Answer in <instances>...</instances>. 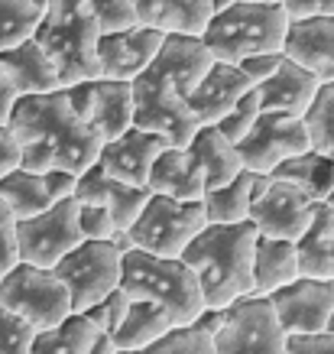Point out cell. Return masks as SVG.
Segmentation results:
<instances>
[{"mask_svg": "<svg viewBox=\"0 0 334 354\" xmlns=\"http://www.w3.org/2000/svg\"><path fill=\"white\" fill-rule=\"evenodd\" d=\"M166 32L133 23L124 30L101 32L97 36V68L101 78H117V82H133L143 68L156 59V53L162 49Z\"/></svg>", "mask_w": 334, "mask_h": 354, "instance_id": "cell-16", "label": "cell"}, {"mask_svg": "<svg viewBox=\"0 0 334 354\" xmlns=\"http://www.w3.org/2000/svg\"><path fill=\"white\" fill-rule=\"evenodd\" d=\"M322 82L302 68L299 62H292L282 55L276 72L266 82L257 85V97H259V111H282V114H299L302 118L308 104L315 101Z\"/></svg>", "mask_w": 334, "mask_h": 354, "instance_id": "cell-21", "label": "cell"}, {"mask_svg": "<svg viewBox=\"0 0 334 354\" xmlns=\"http://www.w3.org/2000/svg\"><path fill=\"white\" fill-rule=\"evenodd\" d=\"M185 147H188L192 160L198 162V169L205 176V192L230 183V179L244 169V166H240V156H237V147H234L215 124H202Z\"/></svg>", "mask_w": 334, "mask_h": 354, "instance_id": "cell-25", "label": "cell"}, {"mask_svg": "<svg viewBox=\"0 0 334 354\" xmlns=\"http://www.w3.org/2000/svg\"><path fill=\"white\" fill-rule=\"evenodd\" d=\"M195 322L211 332L215 354H282L286 348L270 296H240L224 309H202Z\"/></svg>", "mask_w": 334, "mask_h": 354, "instance_id": "cell-7", "label": "cell"}, {"mask_svg": "<svg viewBox=\"0 0 334 354\" xmlns=\"http://www.w3.org/2000/svg\"><path fill=\"white\" fill-rule=\"evenodd\" d=\"M7 127L20 143V166L30 172H81L101 153V140L68 104L65 88L43 95H20Z\"/></svg>", "mask_w": 334, "mask_h": 354, "instance_id": "cell-2", "label": "cell"}, {"mask_svg": "<svg viewBox=\"0 0 334 354\" xmlns=\"http://www.w3.org/2000/svg\"><path fill=\"white\" fill-rule=\"evenodd\" d=\"M0 198L3 205L10 208V215L20 221V218H30V215H39L43 208H49V192H46V183H43V172H30L17 166L10 169L3 179H0Z\"/></svg>", "mask_w": 334, "mask_h": 354, "instance_id": "cell-31", "label": "cell"}, {"mask_svg": "<svg viewBox=\"0 0 334 354\" xmlns=\"http://www.w3.org/2000/svg\"><path fill=\"white\" fill-rule=\"evenodd\" d=\"M17 218L10 215V208L0 198V267L10 270L17 263Z\"/></svg>", "mask_w": 334, "mask_h": 354, "instance_id": "cell-42", "label": "cell"}, {"mask_svg": "<svg viewBox=\"0 0 334 354\" xmlns=\"http://www.w3.org/2000/svg\"><path fill=\"white\" fill-rule=\"evenodd\" d=\"M130 7L143 26L182 36H202L205 23L215 13L211 0H130Z\"/></svg>", "mask_w": 334, "mask_h": 354, "instance_id": "cell-24", "label": "cell"}, {"mask_svg": "<svg viewBox=\"0 0 334 354\" xmlns=\"http://www.w3.org/2000/svg\"><path fill=\"white\" fill-rule=\"evenodd\" d=\"M282 354H334V332H308V335H286Z\"/></svg>", "mask_w": 334, "mask_h": 354, "instance_id": "cell-41", "label": "cell"}, {"mask_svg": "<svg viewBox=\"0 0 334 354\" xmlns=\"http://www.w3.org/2000/svg\"><path fill=\"white\" fill-rule=\"evenodd\" d=\"M97 36H101V30H97L95 17L78 10V7H46L43 20L32 32V39L52 62L62 88L101 75Z\"/></svg>", "mask_w": 334, "mask_h": 354, "instance_id": "cell-6", "label": "cell"}, {"mask_svg": "<svg viewBox=\"0 0 334 354\" xmlns=\"http://www.w3.org/2000/svg\"><path fill=\"white\" fill-rule=\"evenodd\" d=\"M299 250V273L334 283V234H308L295 241Z\"/></svg>", "mask_w": 334, "mask_h": 354, "instance_id": "cell-34", "label": "cell"}, {"mask_svg": "<svg viewBox=\"0 0 334 354\" xmlns=\"http://www.w3.org/2000/svg\"><path fill=\"white\" fill-rule=\"evenodd\" d=\"M282 55L308 68L318 82H334V17L289 20Z\"/></svg>", "mask_w": 334, "mask_h": 354, "instance_id": "cell-19", "label": "cell"}, {"mask_svg": "<svg viewBox=\"0 0 334 354\" xmlns=\"http://www.w3.org/2000/svg\"><path fill=\"white\" fill-rule=\"evenodd\" d=\"M127 306H130V296L117 286V290H110L104 299H97L95 306H88L85 315H88V319H91L95 325H101L104 332H114V328L120 325V319H124Z\"/></svg>", "mask_w": 334, "mask_h": 354, "instance_id": "cell-40", "label": "cell"}, {"mask_svg": "<svg viewBox=\"0 0 334 354\" xmlns=\"http://www.w3.org/2000/svg\"><path fill=\"white\" fill-rule=\"evenodd\" d=\"M166 147H173L162 133H153V130H143L137 124H130L124 133H117L114 140L101 143V153H97V166L120 179L127 185H143L146 189V176H150L153 160L159 156Z\"/></svg>", "mask_w": 334, "mask_h": 354, "instance_id": "cell-17", "label": "cell"}, {"mask_svg": "<svg viewBox=\"0 0 334 354\" xmlns=\"http://www.w3.org/2000/svg\"><path fill=\"white\" fill-rule=\"evenodd\" d=\"M312 208L315 198H308L299 185L276 179V176H257L247 221L257 227V234L299 241L312 221Z\"/></svg>", "mask_w": 334, "mask_h": 354, "instance_id": "cell-13", "label": "cell"}, {"mask_svg": "<svg viewBox=\"0 0 334 354\" xmlns=\"http://www.w3.org/2000/svg\"><path fill=\"white\" fill-rule=\"evenodd\" d=\"M215 62L198 36L166 32L162 49L140 75L130 82L133 95V124L162 133L173 147H185L198 130L188 97Z\"/></svg>", "mask_w": 334, "mask_h": 354, "instance_id": "cell-1", "label": "cell"}, {"mask_svg": "<svg viewBox=\"0 0 334 354\" xmlns=\"http://www.w3.org/2000/svg\"><path fill=\"white\" fill-rule=\"evenodd\" d=\"M78 231H81V241H110L117 234V225L108 208L78 202Z\"/></svg>", "mask_w": 334, "mask_h": 354, "instance_id": "cell-39", "label": "cell"}, {"mask_svg": "<svg viewBox=\"0 0 334 354\" xmlns=\"http://www.w3.org/2000/svg\"><path fill=\"white\" fill-rule=\"evenodd\" d=\"M253 183H257V172L240 169L230 183L217 185V189L202 195L208 225H237V221H247L250 198H253Z\"/></svg>", "mask_w": 334, "mask_h": 354, "instance_id": "cell-30", "label": "cell"}, {"mask_svg": "<svg viewBox=\"0 0 334 354\" xmlns=\"http://www.w3.org/2000/svg\"><path fill=\"white\" fill-rule=\"evenodd\" d=\"M146 192L169 195V198H202L205 195V176L192 160L188 147H166L153 160L150 176H146Z\"/></svg>", "mask_w": 334, "mask_h": 354, "instance_id": "cell-23", "label": "cell"}, {"mask_svg": "<svg viewBox=\"0 0 334 354\" xmlns=\"http://www.w3.org/2000/svg\"><path fill=\"white\" fill-rule=\"evenodd\" d=\"M289 17L279 3H230L215 10L202 30V43L217 62L237 65L253 53H282Z\"/></svg>", "mask_w": 334, "mask_h": 354, "instance_id": "cell-5", "label": "cell"}, {"mask_svg": "<svg viewBox=\"0 0 334 354\" xmlns=\"http://www.w3.org/2000/svg\"><path fill=\"white\" fill-rule=\"evenodd\" d=\"M17 166H20V143H17L7 124H0V179Z\"/></svg>", "mask_w": 334, "mask_h": 354, "instance_id": "cell-46", "label": "cell"}, {"mask_svg": "<svg viewBox=\"0 0 334 354\" xmlns=\"http://www.w3.org/2000/svg\"><path fill=\"white\" fill-rule=\"evenodd\" d=\"M75 179H78V172H68V169H46V172H43V183H46V192H49V202H59V198H72V195H75Z\"/></svg>", "mask_w": 334, "mask_h": 354, "instance_id": "cell-45", "label": "cell"}, {"mask_svg": "<svg viewBox=\"0 0 334 354\" xmlns=\"http://www.w3.org/2000/svg\"><path fill=\"white\" fill-rule=\"evenodd\" d=\"M17 97H20V91H17V85L10 82L7 68L0 65V124L10 120V111H13V104H17Z\"/></svg>", "mask_w": 334, "mask_h": 354, "instance_id": "cell-47", "label": "cell"}, {"mask_svg": "<svg viewBox=\"0 0 334 354\" xmlns=\"http://www.w3.org/2000/svg\"><path fill=\"white\" fill-rule=\"evenodd\" d=\"M253 244L257 227L205 225L182 250V263L198 277L205 309H224L240 296H253Z\"/></svg>", "mask_w": 334, "mask_h": 354, "instance_id": "cell-3", "label": "cell"}, {"mask_svg": "<svg viewBox=\"0 0 334 354\" xmlns=\"http://www.w3.org/2000/svg\"><path fill=\"white\" fill-rule=\"evenodd\" d=\"M279 59H282V53H253V55H247V59H240L237 68L253 82V85H259V82H266V78L276 72Z\"/></svg>", "mask_w": 334, "mask_h": 354, "instance_id": "cell-43", "label": "cell"}, {"mask_svg": "<svg viewBox=\"0 0 334 354\" xmlns=\"http://www.w3.org/2000/svg\"><path fill=\"white\" fill-rule=\"evenodd\" d=\"M257 114H259V97H257V85L250 88V91H244V95L237 97V104L227 111L224 118L217 120L215 127L224 133L234 147H237L240 140L247 137V130L253 127V120H257Z\"/></svg>", "mask_w": 334, "mask_h": 354, "instance_id": "cell-37", "label": "cell"}, {"mask_svg": "<svg viewBox=\"0 0 334 354\" xmlns=\"http://www.w3.org/2000/svg\"><path fill=\"white\" fill-rule=\"evenodd\" d=\"M0 302L23 315L36 332L55 328L72 312L68 290L49 267H32L17 260L0 279Z\"/></svg>", "mask_w": 334, "mask_h": 354, "instance_id": "cell-9", "label": "cell"}, {"mask_svg": "<svg viewBox=\"0 0 334 354\" xmlns=\"http://www.w3.org/2000/svg\"><path fill=\"white\" fill-rule=\"evenodd\" d=\"M289 20H308V17H334V0H279Z\"/></svg>", "mask_w": 334, "mask_h": 354, "instance_id": "cell-44", "label": "cell"}, {"mask_svg": "<svg viewBox=\"0 0 334 354\" xmlns=\"http://www.w3.org/2000/svg\"><path fill=\"white\" fill-rule=\"evenodd\" d=\"M3 273H7V267H0V279H3Z\"/></svg>", "mask_w": 334, "mask_h": 354, "instance_id": "cell-53", "label": "cell"}, {"mask_svg": "<svg viewBox=\"0 0 334 354\" xmlns=\"http://www.w3.org/2000/svg\"><path fill=\"white\" fill-rule=\"evenodd\" d=\"M146 198H150V192H146L143 185L120 183V179L108 176L97 162H91L88 169H81L75 179V202L108 208L110 218H114V225H117V231H127V227L137 221V215H140V208L146 205Z\"/></svg>", "mask_w": 334, "mask_h": 354, "instance_id": "cell-18", "label": "cell"}, {"mask_svg": "<svg viewBox=\"0 0 334 354\" xmlns=\"http://www.w3.org/2000/svg\"><path fill=\"white\" fill-rule=\"evenodd\" d=\"M43 20V10L32 0H0V53L30 39Z\"/></svg>", "mask_w": 334, "mask_h": 354, "instance_id": "cell-33", "label": "cell"}, {"mask_svg": "<svg viewBox=\"0 0 334 354\" xmlns=\"http://www.w3.org/2000/svg\"><path fill=\"white\" fill-rule=\"evenodd\" d=\"M0 65L7 68L10 82L17 85L20 95H43V91H55L59 75H55L52 62L46 59V53L39 49L36 39H23L20 46H13L7 53H0Z\"/></svg>", "mask_w": 334, "mask_h": 354, "instance_id": "cell-28", "label": "cell"}, {"mask_svg": "<svg viewBox=\"0 0 334 354\" xmlns=\"http://www.w3.org/2000/svg\"><path fill=\"white\" fill-rule=\"evenodd\" d=\"M110 332L95 325L85 312H68L55 328L36 332L30 354H114Z\"/></svg>", "mask_w": 334, "mask_h": 354, "instance_id": "cell-22", "label": "cell"}, {"mask_svg": "<svg viewBox=\"0 0 334 354\" xmlns=\"http://www.w3.org/2000/svg\"><path fill=\"white\" fill-rule=\"evenodd\" d=\"M308 127L299 114H282V111H259L247 137L237 143L240 166L257 176H270L282 160L308 150Z\"/></svg>", "mask_w": 334, "mask_h": 354, "instance_id": "cell-12", "label": "cell"}, {"mask_svg": "<svg viewBox=\"0 0 334 354\" xmlns=\"http://www.w3.org/2000/svg\"><path fill=\"white\" fill-rule=\"evenodd\" d=\"M237 3H279V0H237Z\"/></svg>", "mask_w": 334, "mask_h": 354, "instance_id": "cell-49", "label": "cell"}, {"mask_svg": "<svg viewBox=\"0 0 334 354\" xmlns=\"http://www.w3.org/2000/svg\"><path fill=\"white\" fill-rule=\"evenodd\" d=\"M120 247L114 241H78L68 254L52 267V273L65 283L72 312H85L110 290L120 286Z\"/></svg>", "mask_w": 334, "mask_h": 354, "instance_id": "cell-10", "label": "cell"}, {"mask_svg": "<svg viewBox=\"0 0 334 354\" xmlns=\"http://www.w3.org/2000/svg\"><path fill=\"white\" fill-rule=\"evenodd\" d=\"M295 277H302L295 241L257 234V244H253V296H270L279 286L292 283Z\"/></svg>", "mask_w": 334, "mask_h": 354, "instance_id": "cell-26", "label": "cell"}, {"mask_svg": "<svg viewBox=\"0 0 334 354\" xmlns=\"http://www.w3.org/2000/svg\"><path fill=\"white\" fill-rule=\"evenodd\" d=\"M270 176L299 185V189H302L308 198H315V202H322L324 195L334 189V162L328 160L324 153L312 150V147L302 153H295V156H289V160H282Z\"/></svg>", "mask_w": 334, "mask_h": 354, "instance_id": "cell-29", "label": "cell"}, {"mask_svg": "<svg viewBox=\"0 0 334 354\" xmlns=\"http://www.w3.org/2000/svg\"><path fill=\"white\" fill-rule=\"evenodd\" d=\"M78 241H81V231H78L75 195L52 202L39 215L17 221V257L32 267L52 270Z\"/></svg>", "mask_w": 334, "mask_h": 354, "instance_id": "cell-11", "label": "cell"}, {"mask_svg": "<svg viewBox=\"0 0 334 354\" xmlns=\"http://www.w3.org/2000/svg\"><path fill=\"white\" fill-rule=\"evenodd\" d=\"M208 225L205 205L202 198H169V195H153L140 208L137 221L127 227L130 244L143 250V254H156V257H182L202 227Z\"/></svg>", "mask_w": 334, "mask_h": 354, "instance_id": "cell-8", "label": "cell"}, {"mask_svg": "<svg viewBox=\"0 0 334 354\" xmlns=\"http://www.w3.org/2000/svg\"><path fill=\"white\" fill-rule=\"evenodd\" d=\"M324 205H328V208H331V215H334V189L328 195H324Z\"/></svg>", "mask_w": 334, "mask_h": 354, "instance_id": "cell-48", "label": "cell"}, {"mask_svg": "<svg viewBox=\"0 0 334 354\" xmlns=\"http://www.w3.org/2000/svg\"><path fill=\"white\" fill-rule=\"evenodd\" d=\"M302 118H305V127H308L312 150L324 153L334 162V82H324L318 88V95H315V101L308 104V111Z\"/></svg>", "mask_w": 334, "mask_h": 354, "instance_id": "cell-32", "label": "cell"}, {"mask_svg": "<svg viewBox=\"0 0 334 354\" xmlns=\"http://www.w3.org/2000/svg\"><path fill=\"white\" fill-rule=\"evenodd\" d=\"M114 354H146V351H114Z\"/></svg>", "mask_w": 334, "mask_h": 354, "instance_id": "cell-51", "label": "cell"}, {"mask_svg": "<svg viewBox=\"0 0 334 354\" xmlns=\"http://www.w3.org/2000/svg\"><path fill=\"white\" fill-rule=\"evenodd\" d=\"M328 328H331V332H334V315H331V319H328Z\"/></svg>", "mask_w": 334, "mask_h": 354, "instance_id": "cell-52", "label": "cell"}, {"mask_svg": "<svg viewBox=\"0 0 334 354\" xmlns=\"http://www.w3.org/2000/svg\"><path fill=\"white\" fill-rule=\"evenodd\" d=\"M250 88H253V82L240 72L237 65L215 59L208 65V72L202 75V82L195 85L192 97H188V108H192L198 127L202 124H217L227 111L237 104V97L244 91H250Z\"/></svg>", "mask_w": 334, "mask_h": 354, "instance_id": "cell-20", "label": "cell"}, {"mask_svg": "<svg viewBox=\"0 0 334 354\" xmlns=\"http://www.w3.org/2000/svg\"><path fill=\"white\" fill-rule=\"evenodd\" d=\"M46 7H78V10L95 17L101 32H114L137 23V13L130 7V0H49Z\"/></svg>", "mask_w": 334, "mask_h": 354, "instance_id": "cell-35", "label": "cell"}, {"mask_svg": "<svg viewBox=\"0 0 334 354\" xmlns=\"http://www.w3.org/2000/svg\"><path fill=\"white\" fill-rule=\"evenodd\" d=\"M32 342H36V328L0 302V354H30Z\"/></svg>", "mask_w": 334, "mask_h": 354, "instance_id": "cell-38", "label": "cell"}, {"mask_svg": "<svg viewBox=\"0 0 334 354\" xmlns=\"http://www.w3.org/2000/svg\"><path fill=\"white\" fill-rule=\"evenodd\" d=\"M65 97L75 108V114L85 120L88 127L97 133L101 143L114 140L117 133L133 124V95H130V82L117 78H88L65 85Z\"/></svg>", "mask_w": 334, "mask_h": 354, "instance_id": "cell-14", "label": "cell"}, {"mask_svg": "<svg viewBox=\"0 0 334 354\" xmlns=\"http://www.w3.org/2000/svg\"><path fill=\"white\" fill-rule=\"evenodd\" d=\"M32 3H36V7H39V10L46 13V3H49V0H32Z\"/></svg>", "mask_w": 334, "mask_h": 354, "instance_id": "cell-50", "label": "cell"}, {"mask_svg": "<svg viewBox=\"0 0 334 354\" xmlns=\"http://www.w3.org/2000/svg\"><path fill=\"white\" fill-rule=\"evenodd\" d=\"M276 322L286 335L324 332L334 315V283L315 277H295L292 283L270 292Z\"/></svg>", "mask_w": 334, "mask_h": 354, "instance_id": "cell-15", "label": "cell"}, {"mask_svg": "<svg viewBox=\"0 0 334 354\" xmlns=\"http://www.w3.org/2000/svg\"><path fill=\"white\" fill-rule=\"evenodd\" d=\"M143 351L146 354H215V344H211V332L205 325L192 322V325H173L159 342H153Z\"/></svg>", "mask_w": 334, "mask_h": 354, "instance_id": "cell-36", "label": "cell"}, {"mask_svg": "<svg viewBox=\"0 0 334 354\" xmlns=\"http://www.w3.org/2000/svg\"><path fill=\"white\" fill-rule=\"evenodd\" d=\"M173 325H175L173 315L162 309L159 302L130 299L120 325L110 332V342H114L117 351H143V348H150L153 342H159Z\"/></svg>", "mask_w": 334, "mask_h": 354, "instance_id": "cell-27", "label": "cell"}, {"mask_svg": "<svg viewBox=\"0 0 334 354\" xmlns=\"http://www.w3.org/2000/svg\"><path fill=\"white\" fill-rule=\"evenodd\" d=\"M120 290L130 299L159 302L175 325H192L205 309L198 277L185 267L182 257H156L130 247L120 260Z\"/></svg>", "mask_w": 334, "mask_h": 354, "instance_id": "cell-4", "label": "cell"}]
</instances>
